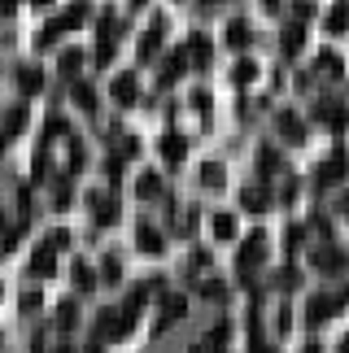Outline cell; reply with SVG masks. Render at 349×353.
<instances>
[{
  "instance_id": "cell-1",
  "label": "cell",
  "mask_w": 349,
  "mask_h": 353,
  "mask_svg": "<svg viewBox=\"0 0 349 353\" xmlns=\"http://www.w3.org/2000/svg\"><path fill=\"white\" fill-rule=\"evenodd\" d=\"M131 323H136V314L123 305V310H105V314L97 319V341H123V336L131 332Z\"/></svg>"
},
{
  "instance_id": "cell-2",
  "label": "cell",
  "mask_w": 349,
  "mask_h": 353,
  "mask_svg": "<svg viewBox=\"0 0 349 353\" xmlns=\"http://www.w3.org/2000/svg\"><path fill=\"white\" fill-rule=\"evenodd\" d=\"M262 257H266V236H262V232H253V236L245 240V249H240V275H249V270L258 266Z\"/></svg>"
},
{
  "instance_id": "cell-3",
  "label": "cell",
  "mask_w": 349,
  "mask_h": 353,
  "mask_svg": "<svg viewBox=\"0 0 349 353\" xmlns=\"http://www.w3.org/2000/svg\"><path fill=\"white\" fill-rule=\"evenodd\" d=\"M345 305V296H310V305H306V319H310V323H323V319H332V314H337V310Z\"/></svg>"
},
{
  "instance_id": "cell-4",
  "label": "cell",
  "mask_w": 349,
  "mask_h": 353,
  "mask_svg": "<svg viewBox=\"0 0 349 353\" xmlns=\"http://www.w3.org/2000/svg\"><path fill=\"white\" fill-rule=\"evenodd\" d=\"M110 92H114V101H118V105H136L140 83H136V74H118L114 83H110Z\"/></svg>"
},
{
  "instance_id": "cell-5",
  "label": "cell",
  "mask_w": 349,
  "mask_h": 353,
  "mask_svg": "<svg viewBox=\"0 0 349 353\" xmlns=\"http://www.w3.org/2000/svg\"><path fill=\"white\" fill-rule=\"evenodd\" d=\"M136 244H140L144 253H153V257L166 249V244H162V232H157V227H149V223H140V227H136Z\"/></svg>"
},
{
  "instance_id": "cell-6",
  "label": "cell",
  "mask_w": 349,
  "mask_h": 353,
  "mask_svg": "<svg viewBox=\"0 0 349 353\" xmlns=\"http://www.w3.org/2000/svg\"><path fill=\"white\" fill-rule=\"evenodd\" d=\"M52 266H57V262H52V244H39V249H35V257H31V275H52Z\"/></svg>"
},
{
  "instance_id": "cell-7",
  "label": "cell",
  "mask_w": 349,
  "mask_h": 353,
  "mask_svg": "<svg viewBox=\"0 0 349 353\" xmlns=\"http://www.w3.org/2000/svg\"><path fill=\"white\" fill-rule=\"evenodd\" d=\"M319 179H323V183H341L345 179V153H332L323 161V170H319Z\"/></svg>"
},
{
  "instance_id": "cell-8",
  "label": "cell",
  "mask_w": 349,
  "mask_h": 353,
  "mask_svg": "<svg viewBox=\"0 0 349 353\" xmlns=\"http://www.w3.org/2000/svg\"><path fill=\"white\" fill-rule=\"evenodd\" d=\"M92 210H97V223H118V201L110 196H92Z\"/></svg>"
},
{
  "instance_id": "cell-9",
  "label": "cell",
  "mask_w": 349,
  "mask_h": 353,
  "mask_svg": "<svg viewBox=\"0 0 349 353\" xmlns=\"http://www.w3.org/2000/svg\"><path fill=\"white\" fill-rule=\"evenodd\" d=\"M18 88L22 92H39V88H44V74H39L35 65H22V70H18Z\"/></svg>"
},
{
  "instance_id": "cell-10",
  "label": "cell",
  "mask_w": 349,
  "mask_h": 353,
  "mask_svg": "<svg viewBox=\"0 0 349 353\" xmlns=\"http://www.w3.org/2000/svg\"><path fill=\"white\" fill-rule=\"evenodd\" d=\"M26 127V110L18 105V110H9V118H5V127H0V140H9V135H18Z\"/></svg>"
},
{
  "instance_id": "cell-11",
  "label": "cell",
  "mask_w": 349,
  "mask_h": 353,
  "mask_svg": "<svg viewBox=\"0 0 349 353\" xmlns=\"http://www.w3.org/2000/svg\"><path fill=\"white\" fill-rule=\"evenodd\" d=\"M183 153H188V144L179 140V135H166V140H162V157L166 161H183Z\"/></svg>"
},
{
  "instance_id": "cell-12",
  "label": "cell",
  "mask_w": 349,
  "mask_h": 353,
  "mask_svg": "<svg viewBox=\"0 0 349 353\" xmlns=\"http://www.w3.org/2000/svg\"><path fill=\"white\" fill-rule=\"evenodd\" d=\"M214 236H219V240H232L236 236V219H232V214H214Z\"/></svg>"
},
{
  "instance_id": "cell-13",
  "label": "cell",
  "mask_w": 349,
  "mask_h": 353,
  "mask_svg": "<svg viewBox=\"0 0 349 353\" xmlns=\"http://www.w3.org/2000/svg\"><path fill=\"white\" fill-rule=\"evenodd\" d=\"M240 201H245V210H253V214L266 210V192H262V188H245V192H240Z\"/></svg>"
},
{
  "instance_id": "cell-14",
  "label": "cell",
  "mask_w": 349,
  "mask_h": 353,
  "mask_svg": "<svg viewBox=\"0 0 349 353\" xmlns=\"http://www.w3.org/2000/svg\"><path fill=\"white\" fill-rule=\"evenodd\" d=\"M74 323H79V310H74V301H61V310H57V327H61V332H70Z\"/></svg>"
},
{
  "instance_id": "cell-15",
  "label": "cell",
  "mask_w": 349,
  "mask_h": 353,
  "mask_svg": "<svg viewBox=\"0 0 349 353\" xmlns=\"http://www.w3.org/2000/svg\"><path fill=\"white\" fill-rule=\"evenodd\" d=\"M349 26V5H332V13H328V31H345Z\"/></svg>"
},
{
  "instance_id": "cell-16",
  "label": "cell",
  "mask_w": 349,
  "mask_h": 353,
  "mask_svg": "<svg viewBox=\"0 0 349 353\" xmlns=\"http://www.w3.org/2000/svg\"><path fill=\"white\" fill-rule=\"evenodd\" d=\"M227 44H232V48H245L249 44V26L245 22H232V26H227Z\"/></svg>"
},
{
  "instance_id": "cell-17",
  "label": "cell",
  "mask_w": 349,
  "mask_h": 353,
  "mask_svg": "<svg viewBox=\"0 0 349 353\" xmlns=\"http://www.w3.org/2000/svg\"><path fill=\"white\" fill-rule=\"evenodd\" d=\"M279 131H284L288 140L297 144V140H301V122H297V114H279Z\"/></svg>"
},
{
  "instance_id": "cell-18",
  "label": "cell",
  "mask_w": 349,
  "mask_h": 353,
  "mask_svg": "<svg viewBox=\"0 0 349 353\" xmlns=\"http://www.w3.org/2000/svg\"><path fill=\"white\" fill-rule=\"evenodd\" d=\"M74 283H79V292H92L97 288V275H92L83 262H74Z\"/></svg>"
},
{
  "instance_id": "cell-19",
  "label": "cell",
  "mask_w": 349,
  "mask_h": 353,
  "mask_svg": "<svg viewBox=\"0 0 349 353\" xmlns=\"http://www.w3.org/2000/svg\"><path fill=\"white\" fill-rule=\"evenodd\" d=\"M315 266H319V270H337V266H341V253H337V249H319V253H315Z\"/></svg>"
},
{
  "instance_id": "cell-20",
  "label": "cell",
  "mask_w": 349,
  "mask_h": 353,
  "mask_svg": "<svg viewBox=\"0 0 349 353\" xmlns=\"http://www.w3.org/2000/svg\"><path fill=\"white\" fill-rule=\"evenodd\" d=\"M183 310H188L183 296H166V301H162V319H179Z\"/></svg>"
},
{
  "instance_id": "cell-21",
  "label": "cell",
  "mask_w": 349,
  "mask_h": 353,
  "mask_svg": "<svg viewBox=\"0 0 349 353\" xmlns=\"http://www.w3.org/2000/svg\"><path fill=\"white\" fill-rule=\"evenodd\" d=\"M136 192H140V196H157V192H162V183H157V174H140Z\"/></svg>"
},
{
  "instance_id": "cell-22",
  "label": "cell",
  "mask_w": 349,
  "mask_h": 353,
  "mask_svg": "<svg viewBox=\"0 0 349 353\" xmlns=\"http://www.w3.org/2000/svg\"><path fill=\"white\" fill-rule=\"evenodd\" d=\"M118 275H123L118 257H105V262H101V279H105V283H118Z\"/></svg>"
},
{
  "instance_id": "cell-23",
  "label": "cell",
  "mask_w": 349,
  "mask_h": 353,
  "mask_svg": "<svg viewBox=\"0 0 349 353\" xmlns=\"http://www.w3.org/2000/svg\"><path fill=\"white\" fill-rule=\"evenodd\" d=\"M79 65H83V52H74V48H70V52H61V70H66V74H74Z\"/></svg>"
},
{
  "instance_id": "cell-24",
  "label": "cell",
  "mask_w": 349,
  "mask_h": 353,
  "mask_svg": "<svg viewBox=\"0 0 349 353\" xmlns=\"http://www.w3.org/2000/svg\"><path fill=\"white\" fill-rule=\"evenodd\" d=\"M297 48H301V26H288V35H284V52L292 57Z\"/></svg>"
},
{
  "instance_id": "cell-25",
  "label": "cell",
  "mask_w": 349,
  "mask_h": 353,
  "mask_svg": "<svg viewBox=\"0 0 349 353\" xmlns=\"http://www.w3.org/2000/svg\"><path fill=\"white\" fill-rule=\"evenodd\" d=\"M74 101L83 105V110H92V105H97V97H92V88H88V83H74Z\"/></svg>"
},
{
  "instance_id": "cell-26",
  "label": "cell",
  "mask_w": 349,
  "mask_h": 353,
  "mask_svg": "<svg viewBox=\"0 0 349 353\" xmlns=\"http://www.w3.org/2000/svg\"><path fill=\"white\" fill-rule=\"evenodd\" d=\"M201 179H206V188H223V166H206Z\"/></svg>"
},
{
  "instance_id": "cell-27",
  "label": "cell",
  "mask_w": 349,
  "mask_h": 353,
  "mask_svg": "<svg viewBox=\"0 0 349 353\" xmlns=\"http://www.w3.org/2000/svg\"><path fill=\"white\" fill-rule=\"evenodd\" d=\"M253 74H258V65H253V61H240L236 65V83H253Z\"/></svg>"
},
{
  "instance_id": "cell-28",
  "label": "cell",
  "mask_w": 349,
  "mask_h": 353,
  "mask_svg": "<svg viewBox=\"0 0 349 353\" xmlns=\"http://www.w3.org/2000/svg\"><path fill=\"white\" fill-rule=\"evenodd\" d=\"M319 70H323V74H332V79H337V74H341V61H337V57H332V52H323V57H319Z\"/></svg>"
},
{
  "instance_id": "cell-29",
  "label": "cell",
  "mask_w": 349,
  "mask_h": 353,
  "mask_svg": "<svg viewBox=\"0 0 349 353\" xmlns=\"http://www.w3.org/2000/svg\"><path fill=\"white\" fill-rule=\"evenodd\" d=\"M341 214H345V219H349V192L341 196Z\"/></svg>"
},
{
  "instance_id": "cell-30",
  "label": "cell",
  "mask_w": 349,
  "mask_h": 353,
  "mask_svg": "<svg viewBox=\"0 0 349 353\" xmlns=\"http://www.w3.org/2000/svg\"><path fill=\"white\" fill-rule=\"evenodd\" d=\"M253 353H271V349H266V345H253Z\"/></svg>"
},
{
  "instance_id": "cell-31",
  "label": "cell",
  "mask_w": 349,
  "mask_h": 353,
  "mask_svg": "<svg viewBox=\"0 0 349 353\" xmlns=\"http://www.w3.org/2000/svg\"><path fill=\"white\" fill-rule=\"evenodd\" d=\"M57 353H74V349H70V345H61V349H57Z\"/></svg>"
},
{
  "instance_id": "cell-32",
  "label": "cell",
  "mask_w": 349,
  "mask_h": 353,
  "mask_svg": "<svg viewBox=\"0 0 349 353\" xmlns=\"http://www.w3.org/2000/svg\"><path fill=\"white\" fill-rule=\"evenodd\" d=\"M341 353H349V341H341Z\"/></svg>"
},
{
  "instance_id": "cell-33",
  "label": "cell",
  "mask_w": 349,
  "mask_h": 353,
  "mask_svg": "<svg viewBox=\"0 0 349 353\" xmlns=\"http://www.w3.org/2000/svg\"><path fill=\"white\" fill-rule=\"evenodd\" d=\"M306 353H319V349H315V345H310V349H306Z\"/></svg>"
}]
</instances>
